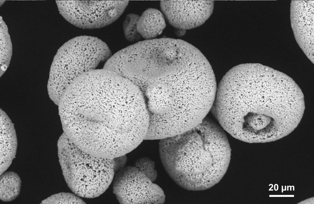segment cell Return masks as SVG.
<instances>
[{"mask_svg": "<svg viewBox=\"0 0 314 204\" xmlns=\"http://www.w3.org/2000/svg\"><path fill=\"white\" fill-rule=\"evenodd\" d=\"M216 106L228 132L250 143L274 141L289 135L305 108L302 92L292 78L257 63L241 64L226 73L218 87Z\"/></svg>", "mask_w": 314, "mask_h": 204, "instance_id": "cell-1", "label": "cell"}, {"mask_svg": "<svg viewBox=\"0 0 314 204\" xmlns=\"http://www.w3.org/2000/svg\"><path fill=\"white\" fill-rule=\"evenodd\" d=\"M159 149L167 174L180 187L190 191L205 190L218 183L231 159L224 129L206 117L187 132L160 140Z\"/></svg>", "mask_w": 314, "mask_h": 204, "instance_id": "cell-2", "label": "cell"}, {"mask_svg": "<svg viewBox=\"0 0 314 204\" xmlns=\"http://www.w3.org/2000/svg\"><path fill=\"white\" fill-rule=\"evenodd\" d=\"M193 57V45L170 38L145 40L115 53L109 60L111 69L131 80L153 81L188 68Z\"/></svg>", "mask_w": 314, "mask_h": 204, "instance_id": "cell-3", "label": "cell"}, {"mask_svg": "<svg viewBox=\"0 0 314 204\" xmlns=\"http://www.w3.org/2000/svg\"><path fill=\"white\" fill-rule=\"evenodd\" d=\"M111 56L106 43L96 37L78 36L65 43L57 50L50 67L47 90L51 99L57 105L75 80L96 69Z\"/></svg>", "mask_w": 314, "mask_h": 204, "instance_id": "cell-4", "label": "cell"}, {"mask_svg": "<svg viewBox=\"0 0 314 204\" xmlns=\"http://www.w3.org/2000/svg\"><path fill=\"white\" fill-rule=\"evenodd\" d=\"M59 162L65 181L80 197L93 198L103 194L113 180L112 159L97 157L76 146L63 132L57 142Z\"/></svg>", "mask_w": 314, "mask_h": 204, "instance_id": "cell-5", "label": "cell"}, {"mask_svg": "<svg viewBox=\"0 0 314 204\" xmlns=\"http://www.w3.org/2000/svg\"><path fill=\"white\" fill-rule=\"evenodd\" d=\"M59 13L82 29L98 28L115 21L129 3L124 1H56Z\"/></svg>", "mask_w": 314, "mask_h": 204, "instance_id": "cell-6", "label": "cell"}, {"mask_svg": "<svg viewBox=\"0 0 314 204\" xmlns=\"http://www.w3.org/2000/svg\"><path fill=\"white\" fill-rule=\"evenodd\" d=\"M113 192L121 204H163L162 189L134 166L124 167L113 179Z\"/></svg>", "mask_w": 314, "mask_h": 204, "instance_id": "cell-7", "label": "cell"}, {"mask_svg": "<svg viewBox=\"0 0 314 204\" xmlns=\"http://www.w3.org/2000/svg\"><path fill=\"white\" fill-rule=\"evenodd\" d=\"M212 0L162 1L160 8L165 19L178 30L186 31L204 24L213 13Z\"/></svg>", "mask_w": 314, "mask_h": 204, "instance_id": "cell-8", "label": "cell"}, {"mask_svg": "<svg viewBox=\"0 0 314 204\" xmlns=\"http://www.w3.org/2000/svg\"><path fill=\"white\" fill-rule=\"evenodd\" d=\"M290 19L297 44L314 64V1H292Z\"/></svg>", "mask_w": 314, "mask_h": 204, "instance_id": "cell-9", "label": "cell"}, {"mask_svg": "<svg viewBox=\"0 0 314 204\" xmlns=\"http://www.w3.org/2000/svg\"><path fill=\"white\" fill-rule=\"evenodd\" d=\"M142 93L150 117L162 116L170 110L174 95L171 88L160 80L148 82Z\"/></svg>", "mask_w": 314, "mask_h": 204, "instance_id": "cell-10", "label": "cell"}, {"mask_svg": "<svg viewBox=\"0 0 314 204\" xmlns=\"http://www.w3.org/2000/svg\"><path fill=\"white\" fill-rule=\"evenodd\" d=\"M17 145L14 125L7 114L1 109L0 175L8 169L15 158Z\"/></svg>", "mask_w": 314, "mask_h": 204, "instance_id": "cell-11", "label": "cell"}, {"mask_svg": "<svg viewBox=\"0 0 314 204\" xmlns=\"http://www.w3.org/2000/svg\"><path fill=\"white\" fill-rule=\"evenodd\" d=\"M166 26L165 17L159 10L149 8L139 17L137 30L145 40L154 39L160 35Z\"/></svg>", "mask_w": 314, "mask_h": 204, "instance_id": "cell-12", "label": "cell"}, {"mask_svg": "<svg viewBox=\"0 0 314 204\" xmlns=\"http://www.w3.org/2000/svg\"><path fill=\"white\" fill-rule=\"evenodd\" d=\"M21 186V179L16 173L4 172L0 175V199L5 202L13 200L19 195Z\"/></svg>", "mask_w": 314, "mask_h": 204, "instance_id": "cell-13", "label": "cell"}, {"mask_svg": "<svg viewBox=\"0 0 314 204\" xmlns=\"http://www.w3.org/2000/svg\"><path fill=\"white\" fill-rule=\"evenodd\" d=\"M0 66L8 67L12 54V45L7 26L0 17Z\"/></svg>", "mask_w": 314, "mask_h": 204, "instance_id": "cell-14", "label": "cell"}, {"mask_svg": "<svg viewBox=\"0 0 314 204\" xmlns=\"http://www.w3.org/2000/svg\"><path fill=\"white\" fill-rule=\"evenodd\" d=\"M140 16L130 13L126 17L123 23L124 36L128 41H134L140 39L141 36L137 30V25Z\"/></svg>", "mask_w": 314, "mask_h": 204, "instance_id": "cell-15", "label": "cell"}, {"mask_svg": "<svg viewBox=\"0 0 314 204\" xmlns=\"http://www.w3.org/2000/svg\"><path fill=\"white\" fill-rule=\"evenodd\" d=\"M80 197L74 193L60 192L53 195L43 200L40 204H85Z\"/></svg>", "mask_w": 314, "mask_h": 204, "instance_id": "cell-16", "label": "cell"}, {"mask_svg": "<svg viewBox=\"0 0 314 204\" xmlns=\"http://www.w3.org/2000/svg\"><path fill=\"white\" fill-rule=\"evenodd\" d=\"M133 166L136 167L154 182L157 176L155 162L150 158L143 157L137 159Z\"/></svg>", "mask_w": 314, "mask_h": 204, "instance_id": "cell-17", "label": "cell"}, {"mask_svg": "<svg viewBox=\"0 0 314 204\" xmlns=\"http://www.w3.org/2000/svg\"><path fill=\"white\" fill-rule=\"evenodd\" d=\"M115 175L125 167L127 161V157L124 155L112 159Z\"/></svg>", "mask_w": 314, "mask_h": 204, "instance_id": "cell-18", "label": "cell"}]
</instances>
